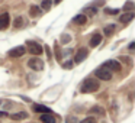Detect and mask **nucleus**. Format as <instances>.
<instances>
[{"label":"nucleus","mask_w":135,"mask_h":123,"mask_svg":"<svg viewBox=\"0 0 135 123\" xmlns=\"http://www.w3.org/2000/svg\"><path fill=\"white\" fill-rule=\"evenodd\" d=\"M96 90H99V83L94 78H87L83 81L81 84V93H94Z\"/></svg>","instance_id":"f257e3e1"},{"label":"nucleus","mask_w":135,"mask_h":123,"mask_svg":"<svg viewBox=\"0 0 135 123\" xmlns=\"http://www.w3.org/2000/svg\"><path fill=\"white\" fill-rule=\"evenodd\" d=\"M94 75H96L97 78L103 80V81H109V80L112 78V71L108 70L105 65H102L100 68H97V70L94 71Z\"/></svg>","instance_id":"f03ea898"},{"label":"nucleus","mask_w":135,"mask_h":123,"mask_svg":"<svg viewBox=\"0 0 135 123\" xmlns=\"http://www.w3.org/2000/svg\"><path fill=\"white\" fill-rule=\"evenodd\" d=\"M28 67L31 68V70L33 71H42L44 70V62H42V59L39 58H29V61H28Z\"/></svg>","instance_id":"7ed1b4c3"},{"label":"nucleus","mask_w":135,"mask_h":123,"mask_svg":"<svg viewBox=\"0 0 135 123\" xmlns=\"http://www.w3.org/2000/svg\"><path fill=\"white\" fill-rule=\"evenodd\" d=\"M26 47H28V51H29L31 54H33V55H39V54H42V51H44L41 45L36 44L35 41H28Z\"/></svg>","instance_id":"20e7f679"},{"label":"nucleus","mask_w":135,"mask_h":123,"mask_svg":"<svg viewBox=\"0 0 135 123\" xmlns=\"http://www.w3.org/2000/svg\"><path fill=\"white\" fill-rule=\"evenodd\" d=\"M106 68H108V70H110L112 73H119L120 70H122V67H120V64L118 61H115V59H109V61H106L105 64Z\"/></svg>","instance_id":"39448f33"},{"label":"nucleus","mask_w":135,"mask_h":123,"mask_svg":"<svg viewBox=\"0 0 135 123\" xmlns=\"http://www.w3.org/2000/svg\"><path fill=\"white\" fill-rule=\"evenodd\" d=\"M87 55H89V49H87V48H80V49L77 51L76 57H74V62H76V64H80V62L84 61Z\"/></svg>","instance_id":"423d86ee"},{"label":"nucleus","mask_w":135,"mask_h":123,"mask_svg":"<svg viewBox=\"0 0 135 123\" xmlns=\"http://www.w3.org/2000/svg\"><path fill=\"white\" fill-rule=\"evenodd\" d=\"M25 52H26V48L25 47H16V48H13V49H10L9 52H7V55H9L10 58H19V57H22Z\"/></svg>","instance_id":"0eeeda50"},{"label":"nucleus","mask_w":135,"mask_h":123,"mask_svg":"<svg viewBox=\"0 0 135 123\" xmlns=\"http://www.w3.org/2000/svg\"><path fill=\"white\" fill-rule=\"evenodd\" d=\"M10 23V16L9 13H2L0 15V30H4Z\"/></svg>","instance_id":"6e6552de"},{"label":"nucleus","mask_w":135,"mask_h":123,"mask_svg":"<svg viewBox=\"0 0 135 123\" xmlns=\"http://www.w3.org/2000/svg\"><path fill=\"white\" fill-rule=\"evenodd\" d=\"M42 123H57L55 116H52L51 113H41V117H39Z\"/></svg>","instance_id":"1a4fd4ad"},{"label":"nucleus","mask_w":135,"mask_h":123,"mask_svg":"<svg viewBox=\"0 0 135 123\" xmlns=\"http://www.w3.org/2000/svg\"><path fill=\"white\" fill-rule=\"evenodd\" d=\"M100 42H102V35H100V33H94L90 39V47L94 48V47H97Z\"/></svg>","instance_id":"9d476101"},{"label":"nucleus","mask_w":135,"mask_h":123,"mask_svg":"<svg viewBox=\"0 0 135 123\" xmlns=\"http://www.w3.org/2000/svg\"><path fill=\"white\" fill-rule=\"evenodd\" d=\"M33 110L38 113H51V109L44 104H33Z\"/></svg>","instance_id":"9b49d317"},{"label":"nucleus","mask_w":135,"mask_h":123,"mask_svg":"<svg viewBox=\"0 0 135 123\" xmlns=\"http://www.w3.org/2000/svg\"><path fill=\"white\" fill-rule=\"evenodd\" d=\"M134 12H128V13H125V15H122L119 18V20L122 22V23H128V22H131L132 19H134Z\"/></svg>","instance_id":"f8f14e48"},{"label":"nucleus","mask_w":135,"mask_h":123,"mask_svg":"<svg viewBox=\"0 0 135 123\" xmlns=\"http://www.w3.org/2000/svg\"><path fill=\"white\" fill-rule=\"evenodd\" d=\"M28 117V113L25 111H19V113H15V114H10V119L12 120H23Z\"/></svg>","instance_id":"ddd939ff"},{"label":"nucleus","mask_w":135,"mask_h":123,"mask_svg":"<svg viewBox=\"0 0 135 123\" xmlns=\"http://www.w3.org/2000/svg\"><path fill=\"white\" fill-rule=\"evenodd\" d=\"M41 12H42V9H41V7H38V6H31L29 7V15L32 16V18L39 16V15H41Z\"/></svg>","instance_id":"4468645a"},{"label":"nucleus","mask_w":135,"mask_h":123,"mask_svg":"<svg viewBox=\"0 0 135 123\" xmlns=\"http://www.w3.org/2000/svg\"><path fill=\"white\" fill-rule=\"evenodd\" d=\"M73 22L77 23V25H84L86 22H87V16L86 15H77L76 18L73 19Z\"/></svg>","instance_id":"2eb2a0df"},{"label":"nucleus","mask_w":135,"mask_h":123,"mask_svg":"<svg viewBox=\"0 0 135 123\" xmlns=\"http://www.w3.org/2000/svg\"><path fill=\"white\" fill-rule=\"evenodd\" d=\"M103 30H105V35L106 36H110L112 33L115 32V25H108V26H105V29H103Z\"/></svg>","instance_id":"dca6fc26"},{"label":"nucleus","mask_w":135,"mask_h":123,"mask_svg":"<svg viewBox=\"0 0 135 123\" xmlns=\"http://www.w3.org/2000/svg\"><path fill=\"white\" fill-rule=\"evenodd\" d=\"M51 4H52V0H42V3H41V9H44V10H50Z\"/></svg>","instance_id":"f3484780"},{"label":"nucleus","mask_w":135,"mask_h":123,"mask_svg":"<svg viewBox=\"0 0 135 123\" xmlns=\"http://www.w3.org/2000/svg\"><path fill=\"white\" fill-rule=\"evenodd\" d=\"M13 26H15V28H22V26H23V18H21V16H19V18H16Z\"/></svg>","instance_id":"a211bd4d"},{"label":"nucleus","mask_w":135,"mask_h":123,"mask_svg":"<svg viewBox=\"0 0 135 123\" xmlns=\"http://www.w3.org/2000/svg\"><path fill=\"white\" fill-rule=\"evenodd\" d=\"M79 122V119H77L76 116H67L65 117V123H77Z\"/></svg>","instance_id":"6ab92c4d"},{"label":"nucleus","mask_w":135,"mask_h":123,"mask_svg":"<svg viewBox=\"0 0 135 123\" xmlns=\"http://www.w3.org/2000/svg\"><path fill=\"white\" fill-rule=\"evenodd\" d=\"M90 113H99V114H105V111H103V109H100L99 106H94V107L90 110Z\"/></svg>","instance_id":"aec40b11"},{"label":"nucleus","mask_w":135,"mask_h":123,"mask_svg":"<svg viewBox=\"0 0 135 123\" xmlns=\"http://www.w3.org/2000/svg\"><path fill=\"white\" fill-rule=\"evenodd\" d=\"M84 12H86V13H89V16H93L94 13H96V9H94V7H86Z\"/></svg>","instance_id":"412c9836"},{"label":"nucleus","mask_w":135,"mask_h":123,"mask_svg":"<svg viewBox=\"0 0 135 123\" xmlns=\"http://www.w3.org/2000/svg\"><path fill=\"white\" fill-rule=\"evenodd\" d=\"M80 123H96V119H94V117H86V119H83Z\"/></svg>","instance_id":"4be33fe9"},{"label":"nucleus","mask_w":135,"mask_h":123,"mask_svg":"<svg viewBox=\"0 0 135 123\" xmlns=\"http://www.w3.org/2000/svg\"><path fill=\"white\" fill-rule=\"evenodd\" d=\"M134 9V3L132 2H126V4L123 6V10H132Z\"/></svg>","instance_id":"5701e85b"},{"label":"nucleus","mask_w":135,"mask_h":123,"mask_svg":"<svg viewBox=\"0 0 135 123\" xmlns=\"http://www.w3.org/2000/svg\"><path fill=\"white\" fill-rule=\"evenodd\" d=\"M118 12H119L118 9H108V7L105 9V13H108V15H116Z\"/></svg>","instance_id":"b1692460"},{"label":"nucleus","mask_w":135,"mask_h":123,"mask_svg":"<svg viewBox=\"0 0 135 123\" xmlns=\"http://www.w3.org/2000/svg\"><path fill=\"white\" fill-rule=\"evenodd\" d=\"M70 35H62V39H61V42L62 44H67V42H70Z\"/></svg>","instance_id":"393cba45"},{"label":"nucleus","mask_w":135,"mask_h":123,"mask_svg":"<svg viewBox=\"0 0 135 123\" xmlns=\"http://www.w3.org/2000/svg\"><path fill=\"white\" fill-rule=\"evenodd\" d=\"M134 48H135V42H131V44H129V47H128V49L129 51H134Z\"/></svg>","instance_id":"a878e982"},{"label":"nucleus","mask_w":135,"mask_h":123,"mask_svg":"<svg viewBox=\"0 0 135 123\" xmlns=\"http://www.w3.org/2000/svg\"><path fill=\"white\" fill-rule=\"evenodd\" d=\"M73 67V64L71 62H67V64H64V68H71Z\"/></svg>","instance_id":"bb28decb"},{"label":"nucleus","mask_w":135,"mask_h":123,"mask_svg":"<svg viewBox=\"0 0 135 123\" xmlns=\"http://www.w3.org/2000/svg\"><path fill=\"white\" fill-rule=\"evenodd\" d=\"M0 117H7V113L6 111H0Z\"/></svg>","instance_id":"cd10ccee"},{"label":"nucleus","mask_w":135,"mask_h":123,"mask_svg":"<svg viewBox=\"0 0 135 123\" xmlns=\"http://www.w3.org/2000/svg\"><path fill=\"white\" fill-rule=\"evenodd\" d=\"M60 2H61V0H54V3H55V4H57V3H60Z\"/></svg>","instance_id":"c85d7f7f"},{"label":"nucleus","mask_w":135,"mask_h":123,"mask_svg":"<svg viewBox=\"0 0 135 123\" xmlns=\"http://www.w3.org/2000/svg\"><path fill=\"white\" fill-rule=\"evenodd\" d=\"M2 101H3V100H0V104H2Z\"/></svg>","instance_id":"c756f323"}]
</instances>
